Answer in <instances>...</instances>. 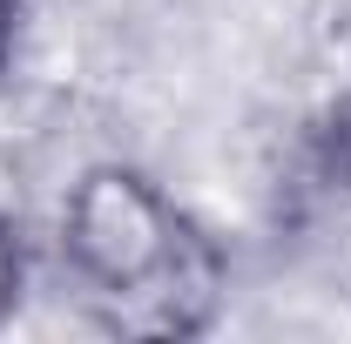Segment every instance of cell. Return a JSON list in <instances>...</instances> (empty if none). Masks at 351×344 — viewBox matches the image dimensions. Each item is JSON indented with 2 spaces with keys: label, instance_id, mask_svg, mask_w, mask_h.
I'll list each match as a JSON object with an SVG mask.
<instances>
[{
  "label": "cell",
  "instance_id": "obj_1",
  "mask_svg": "<svg viewBox=\"0 0 351 344\" xmlns=\"http://www.w3.org/2000/svg\"><path fill=\"white\" fill-rule=\"evenodd\" d=\"M54 263L95 331L203 338L230 297L223 243L135 162H88L54 216Z\"/></svg>",
  "mask_w": 351,
  "mask_h": 344
},
{
  "label": "cell",
  "instance_id": "obj_2",
  "mask_svg": "<svg viewBox=\"0 0 351 344\" xmlns=\"http://www.w3.org/2000/svg\"><path fill=\"white\" fill-rule=\"evenodd\" d=\"M291 169H298V189L304 196L351 210V82L304 115L298 149H291Z\"/></svg>",
  "mask_w": 351,
  "mask_h": 344
},
{
  "label": "cell",
  "instance_id": "obj_3",
  "mask_svg": "<svg viewBox=\"0 0 351 344\" xmlns=\"http://www.w3.org/2000/svg\"><path fill=\"white\" fill-rule=\"evenodd\" d=\"M27 277H34V250H27V230L21 216L0 210V331L21 317V297H27Z\"/></svg>",
  "mask_w": 351,
  "mask_h": 344
},
{
  "label": "cell",
  "instance_id": "obj_4",
  "mask_svg": "<svg viewBox=\"0 0 351 344\" xmlns=\"http://www.w3.org/2000/svg\"><path fill=\"white\" fill-rule=\"evenodd\" d=\"M21 34H27V0H0V75L14 68V54H21Z\"/></svg>",
  "mask_w": 351,
  "mask_h": 344
}]
</instances>
